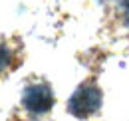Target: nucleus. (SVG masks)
Returning <instances> with one entry per match:
<instances>
[{"label": "nucleus", "mask_w": 129, "mask_h": 121, "mask_svg": "<svg viewBox=\"0 0 129 121\" xmlns=\"http://www.w3.org/2000/svg\"><path fill=\"white\" fill-rule=\"evenodd\" d=\"M68 107L76 117H89L101 107V91L91 83H83L70 97Z\"/></svg>", "instance_id": "nucleus-1"}, {"label": "nucleus", "mask_w": 129, "mask_h": 121, "mask_svg": "<svg viewBox=\"0 0 129 121\" xmlns=\"http://www.w3.org/2000/svg\"><path fill=\"white\" fill-rule=\"evenodd\" d=\"M10 62H12V52H10L8 46L0 40V74H2L6 68H10Z\"/></svg>", "instance_id": "nucleus-3"}, {"label": "nucleus", "mask_w": 129, "mask_h": 121, "mask_svg": "<svg viewBox=\"0 0 129 121\" xmlns=\"http://www.w3.org/2000/svg\"><path fill=\"white\" fill-rule=\"evenodd\" d=\"M127 2H129V0H127Z\"/></svg>", "instance_id": "nucleus-4"}, {"label": "nucleus", "mask_w": 129, "mask_h": 121, "mask_svg": "<svg viewBox=\"0 0 129 121\" xmlns=\"http://www.w3.org/2000/svg\"><path fill=\"white\" fill-rule=\"evenodd\" d=\"M22 103L30 113H46L54 105V93L46 83H34L26 87L22 95Z\"/></svg>", "instance_id": "nucleus-2"}]
</instances>
